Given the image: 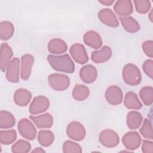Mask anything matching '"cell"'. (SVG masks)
Instances as JSON below:
<instances>
[{
    "mask_svg": "<svg viewBox=\"0 0 153 153\" xmlns=\"http://www.w3.org/2000/svg\"><path fill=\"white\" fill-rule=\"evenodd\" d=\"M47 60L51 66L57 71L71 74L75 71L74 63L68 54L61 56L50 54L47 56Z\"/></svg>",
    "mask_w": 153,
    "mask_h": 153,
    "instance_id": "cell-1",
    "label": "cell"
},
{
    "mask_svg": "<svg viewBox=\"0 0 153 153\" xmlns=\"http://www.w3.org/2000/svg\"><path fill=\"white\" fill-rule=\"evenodd\" d=\"M38 141L43 146H50L54 142V136L53 133L48 130H40L38 133Z\"/></svg>",
    "mask_w": 153,
    "mask_h": 153,
    "instance_id": "cell-27",
    "label": "cell"
},
{
    "mask_svg": "<svg viewBox=\"0 0 153 153\" xmlns=\"http://www.w3.org/2000/svg\"><path fill=\"white\" fill-rule=\"evenodd\" d=\"M124 29L129 33L137 32L140 29L139 23L132 17H120L119 18Z\"/></svg>",
    "mask_w": 153,
    "mask_h": 153,
    "instance_id": "cell-23",
    "label": "cell"
},
{
    "mask_svg": "<svg viewBox=\"0 0 153 153\" xmlns=\"http://www.w3.org/2000/svg\"><path fill=\"white\" fill-rule=\"evenodd\" d=\"M13 52L10 46L7 43H2L1 45L0 51V68L2 72H4L11 62Z\"/></svg>",
    "mask_w": 153,
    "mask_h": 153,
    "instance_id": "cell-14",
    "label": "cell"
},
{
    "mask_svg": "<svg viewBox=\"0 0 153 153\" xmlns=\"http://www.w3.org/2000/svg\"><path fill=\"white\" fill-rule=\"evenodd\" d=\"M90 94L89 88L82 84L75 85L72 91V97L77 101H83L86 99Z\"/></svg>",
    "mask_w": 153,
    "mask_h": 153,
    "instance_id": "cell-28",
    "label": "cell"
},
{
    "mask_svg": "<svg viewBox=\"0 0 153 153\" xmlns=\"http://www.w3.org/2000/svg\"><path fill=\"white\" fill-rule=\"evenodd\" d=\"M105 98L107 102L112 105L120 104L123 99L121 89L117 85L109 87L105 92Z\"/></svg>",
    "mask_w": 153,
    "mask_h": 153,
    "instance_id": "cell-11",
    "label": "cell"
},
{
    "mask_svg": "<svg viewBox=\"0 0 153 153\" xmlns=\"http://www.w3.org/2000/svg\"><path fill=\"white\" fill-rule=\"evenodd\" d=\"M136 10L140 14L148 13L151 8V2L148 0H135L134 1Z\"/></svg>",
    "mask_w": 153,
    "mask_h": 153,
    "instance_id": "cell-34",
    "label": "cell"
},
{
    "mask_svg": "<svg viewBox=\"0 0 153 153\" xmlns=\"http://www.w3.org/2000/svg\"><path fill=\"white\" fill-rule=\"evenodd\" d=\"M20 60L14 57L9 63L6 71V78L11 82L16 83L19 81L20 76Z\"/></svg>",
    "mask_w": 153,
    "mask_h": 153,
    "instance_id": "cell-10",
    "label": "cell"
},
{
    "mask_svg": "<svg viewBox=\"0 0 153 153\" xmlns=\"http://www.w3.org/2000/svg\"><path fill=\"white\" fill-rule=\"evenodd\" d=\"M139 96L146 106H149L153 102V88L151 86H145L140 91Z\"/></svg>",
    "mask_w": 153,
    "mask_h": 153,
    "instance_id": "cell-30",
    "label": "cell"
},
{
    "mask_svg": "<svg viewBox=\"0 0 153 153\" xmlns=\"http://www.w3.org/2000/svg\"><path fill=\"white\" fill-rule=\"evenodd\" d=\"M143 118L142 115L137 111H130L127 115V127L131 129L134 130L139 127Z\"/></svg>",
    "mask_w": 153,
    "mask_h": 153,
    "instance_id": "cell-24",
    "label": "cell"
},
{
    "mask_svg": "<svg viewBox=\"0 0 153 153\" xmlns=\"http://www.w3.org/2000/svg\"><path fill=\"white\" fill-rule=\"evenodd\" d=\"M50 106L48 99L44 96L35 97L29 106V112L32 115H36L47 111Z\"/></svg>",
    "mask_w": 153,
    "mask_h": 153,
    "instance_id": "cell-7",
    "label": "cell"
},
{
    "mask_svg": "<svg viewBox=\"0 0 153 153\" xmlns=\"http://www.w3.org/2000/svg\"><path fill=\"white\" fill-rule=\"evenodd\" d=\"M111 56L112 50L111 48L107 45H105L100 50L93 51L91 59L96 63H100L108 61Z\"/></svg>",
    "mask_w": 153,
    "mask_h": 153,
    "instance_id": "cell-18",
    "label": "cell"
},
{
    "mask_svg": "<svg viewBox=\"0 0 153 153\" xmlns=\"http://www.w3.org/2000/svg\"><path fill=\"white\" fill-rule=\"evenodd\" d=\"M17 128L21 136L28 140H33L36 134V130L32 123L27 118L21 119L17 124Z\"/></svg>",
    "mask_w": 153,
    "mask_h": 153,
    "instance_id": "cell-4",
    "label": "cell"
},
{
    "mask_svg": "<svg viewBox=\"0 0 153 153\" xmlns=\"http://www.w3.org/2000/svg\"><path fill=\"white\" fill-rule=\"evenodd\" d=\"M34 57L31 54H26L21 57L20 76L23 80H27L31 74Z\"/></svg>",
    "mask_w": 153,
    "mask_h": 153,
    "instance_id": "cell-13",
    "label": "cell"
},
{
    "mask_svg": "<svg viewBox=\"0 0 153 153\" xmlns=\"http://www.w3.org/2000/svg\"><path fill=\"white\" fill-rule=\"evenodd\" d=\"M70 54L74 60L79 63L83 65L88 62V57L84 46L79 43L73 44L69 50Z\"/></svg>",
    "mask_w": 153,
    "mask_h": 153,
    "instance_id": "cell-8",
    "label": "cell"
},
{
    "mask_svg": "<svg viewBox=\"0 0 153 153\" xmlns=\"http://www.w3.org/2000/svg\"><path fill=\"white\" fill-rule=\"evenodd\" d=\"M99 2L101 4H102L104 5H111L114 2V1H110V0H103V1H99Z\"/></svg>",
    "mask_w": 153,
    "mask_h": 153,
    "instance_id": "cell-38",
    "label": "cell"
},
{
    "mask_svg": "<svg viewBox=\"0 0 153 153\" xmlns=\"http://www.w3.org/2000/svg\"><path fill=\"white\" fill-rule=\"evenodd\" d=\"M124 104L129 109H139L142 106L137 95L133 91H128L126 94Z\"/></svg>",
    "mask_w": 153,
    "mask_h": 153,
    "instance_id": "cell-22",
    "label": "cell"
},
{
    "mask_svg": "<svg viewBox=\"0 0 153 153\" xmlns=\"http://www.w3.org/2000/svg\"><path fill=\"white\" fill-rule=\"evenodd\" d=\"M47 48L50 53L54 54H60L67 51L68 45L63 40L54 38L49 41Z\"/></svg>",
    "mask_w": 153,
    "mask_h": 153,
    "instance_id": "cell-21",
    "label": "cell"
},
{
    "mask_svg": "<svg viewBox=\"0 0 153 153\" xmlns=\"http://www.w3.org/2000/svg\"><path fill=\"white\" fill-rule=\"evenodd\" d=\"M148 17L149 19V20H151V22H152V19H153V17H152V11H151V13L149 14L148 15Z\"/></svg>",
    "mask_w": 153,
    "mask_h": 153,
    "instance_id": "cell-40",
    "label": "cell"
},
{
    "mask_svg": "<svg viewBox=\"0 0 153 153\" xmlns=\"http://www.w3.org/2000/svg\"><path fill=\"white\" fill-rule=\"evenodd\" d=\"M141 137L137 131L126 133L122 138V142L125 148L133 151L138 148L141 143Z\"/></svg>",
    "mask_w": 153,
    "mask_h": 153,
    "instance_id": "cell-9",
    "label": "cell"
},
{
    "mask_svg": "<svg viewBox=\"0 0 153 153\" xmlns=\"http://www.w3.org/2000/svg\"><path fill=\"white\" fill-rule=\"evenodd\" d=\"M32 98V93L24 88L17 89L14 93L13 100L14 103L19 106H26Z\"/></svg>",
    "mask_w": 153,
    "mask_h": 153,
    "instance_id": "cell-19",
    "label": "cell"
},
{
    "mask_svg": "<svg viewBox=\"0 0 153 153\" xmlns=\"http://www.w3.org/2000/svg\"><path fill=\"white\" fill-rule=\"evenodd\" d=\"M140 133L142 136L146 139L151 140L153 139L152 127L149 120L145 119L142 126L140 129Z\"/></svg>",
    "mask_w": 153,
    "mask_h": 153,
    "instance_id": "cell-33",
    "label": "cell"
},
{
    "mask_svg": "<svg viewBox=\"0 0 153 153\" xmlns=\"http://www.w3.org/2000/svg\"><path fill=\"white\" fill-rule=\"evenodd\" d=\"M79 76L81 80L85 83H92L97 78V69L93 65H85L83 67H82V68L80 69Z\"/></svg>",
    "mask_w": 153,
    "mask_h": 153,
    "instance_id": "cell-15",
    "label": "cell"
},
{
    "mask_svg": "<svg viewBox=\"0 0 153 153\" xmlns=\"http://www.w3.org/2000/svg\"><path fill=\"white\" fill-rule=\"evenodd\" d=\"M14 27L13 23L8 21H3L0 23V38L2 41L10 39L14 33Z\"/></svg>",
    "mask_w": 153,
    "mask_h": 153,
    "instance_id": "cell-25",
    "label": "cell"
},
{
    "mask_svg": "<svg viewBox=\"0 0 153 153\" xmlns=\"http://www.w3.org/2000/svg\"><path fill=\"white\" fill-rule=\"evenodd\" d=\"M142 151L144 153H152L153 142L148 140H144L142 146Z\"/></svg>",
    "mask_w": 153,
    "mask_h": 153,
    "instance_id": "cell-37",
    "label": "cell"
},
{
    "mask_svg": "<svg viewBox=\"0 0 153 153\" xmlns=\"http://www.w3.org/2000/svg\"><path fill=\"white\" fill-rule=\"evenodd\" d=\"M30 118L39 128H48L53 124V118L49 113H45L38 116H30Z\"/></svg>",
    "mask_w": 153,
    "mask_h": 153,
    "instance_id": "cell-20",
    "label": "cell"
},
{
    "mask_svg": "<svg viewBox=\"0 0 153 153\" xmlns=\"http://www.w3.org/2000/svg\"><path fill=\"white\" fill-rule=\"evenodd\" d=\"M143 69L145 73L150 78L153 76V61L152 60H146L143 64Z\"/></svg>",
    "mask_w": 153,
    "mask_h": 153,
    "instance_id": "cell-36",
    "label": "cell"
},
{
    "mask_svg": "<svg viewBox=\"0 0 153 153\" xmlns=\"http://www.w3.org/2000/svg\"><path fill=\"white\" fill-rule=\"evenodd\" d=\"M83 40L86 45L94 49L100 48L102 45V41L100 36L97 32L94 30H89L84 35Z\"/></svg>",
    "mask_w": 153,
    "mask_h": 153,
    "instance_id": "cell-17",
    "label": "cell"
},
{
    "mask_svg": "<svg viewBox=\"0 0 153 153\" xmlns=\"http://www.w3.org/2000/svg\"><path fill=\"white\" fill-rule=\"evenodd\" d=\"M124 81L130 85H136L141 82L142 75L139 68L132 63L126 65L122 71Z\"/></svg>",
    "mask_w": 153,
    "mask_h": 153,
    "instance_id": "cell-2",
    "label": "cell"
},
{
    "mask_svg": "<svg viewBox=\"0 0 153 153\" xmlns=\"http://www.w3.org/2000/svg\"><path fill=\"white\" fill-rule=\"evenodd\" d=\"M142 49L146 56L150 58L153 57V41L148 40L142 44Z\"/></svg>",
    "mask_w": 153,
    "mask_h": 153,
    "instance_id": "cell-35",
    "label": "cell"
},
{
    "mask_svg": "<svg viewBox=\"0 0 153 153\" xmlns=\"http://www.w3.org/2000/svg\"><path fill=\"white\" fill-rule=\"evenodd\" d=\"M31 145L26 140L20 139L17 141L11 147V151L15 153H26L30 151Z\"/></svg>",
    "mask_w": 153,
    "mask_h": 153,
    "instance_id": "cell-31",
    "label": "cell"
},
{
    "mask_svg": "<svg viewBox=\"0 0 153 153\" xmlns=\"http://www.w3.org/2000/svg\"><path fill=\"white\" fill-rule=\"evenodd\" d=\"M114 10L118 16L126 17L133 13V7L131 1L120 0L115 2Z\"/></svg>",
    "mask_w": 153,
    "mask_h": 153,
    "instance_id": "cell-16",
    "label": "cell"
},
{
    "mask_svg": "<svg viewBox=\"0 0 153 153\" xmlns=\"http://www.w3.org/2000/svg\"><path fill=\"white\" fill-rule=\"evenodd\" d=\"M48 84L51 88L57 91H63L67 89L70 85L69 78L61 74H52L48 78Z\"/></svg>",
    "mask_w": 153,
    "mask_h": 153,
    "instance_id": "cell-3",
    "label": "cell"
},
{
    "mask_svg": "<svg viewBox=\"0 0 153 153\" xmlns=\"http://www.w3.org/2000/svg\"><path fill=\"white\" fill-rule=\"evenodd\" d=\"M32 152H38V153H39V152H45V151L44 150V149H42L41 148H36L35 149H33V150H32Z\"/></svg>",
    "mask_w": 153,
    "mask_h": 153,
    "instance_id": "cell-39",
    "label": "cell"
},
{
    "mask_svg": "<svg viewBox=\"0 0 153 153\" xmlns=\"http://www.w3.org/2000/svg\"><path fill=\"white\" fill-rule=\"evenodd\" d=\"M100 143L106 148H114L118 145L120 139L118 134L111 129H106L100 132L99 136Z\"/></svg>",
    "mask_w": 153,
    "mask_h": 153,
    "instance_id": "cell-5",
    "label": "cell"
},
{
    "mask_svg": "<svg viewBox=\"0 0 153 153\" xmlns=\"http://www.w3.org/2000/svg\"><path fill=\"white\" fill-rule=\"evenodd\" d=\"M99 20L105 25L112 27H117L119 26V22L114 13L109 8H103L98 13Z\"/></svg>",
    "mask_w": 153,
    "mask_h": 153,
    "instance_id": "cell-12",
    "label": "cell"
},
{
    "mask_svg": "<svg viewBox=\"0 0 153 153\" xmlns=\"http://www.w3.org/2000/svg\"><path fill=\"white\" fill-rule=\"evenodd\" d=\"M16 123L13 115L8 111H1L0 112V128H10L13 127Z\"/></svg>",
    "mask_w": 153,
    "mask_h": 153,
    "instance_id": "cell-26",
    "label": "cell"
},
{
    "mask_svg": "<svg viewBox=\"0 0 153 153\" xmlns=\"http://www.w3.org/2000/svg\"><path fill=\"white\" fill-rule=\"evenodd\" d=\"M63 152L65 153H81L82 148L78 143L71 140H66L63 145Z\"/></svg>",
    "mask_w": 153,
    "mask_h": 153,
    "instance_id": "cell-32",
    "label": "cell"
},
{
    "mask_svg": "<svg viewBox=\"0 0 153 153\" xmlns=\"http://www.w3.org/2000/svg\"><path fill=\"white\" fill-rule=\"evenodd\" d=\"M66 134L69 138L76 141H81L85 137L86 131L82 124L78 121H72L66 127Z\"/></svg>",
    "mask_w": 153,
    "mask_h": 153,
    "instance_id": "cell-6",
    "label": "cell"
},
{
    "mask_svg": "<svg viewBox=\"0 0 153 153\" xmlns=\"http://www.w3.org/2000/svg\"><path fill=\"white\" fill-rule=\"evenodd\" d=\"M17 138V133L15 130H1L0 142L2 145H10L13 143Z\"/></svg>",
    "mask_w": 153,
    "mask_h": 153,
    "instance_id": "cell-29",
    "label": "cell"
}]
</instances>
